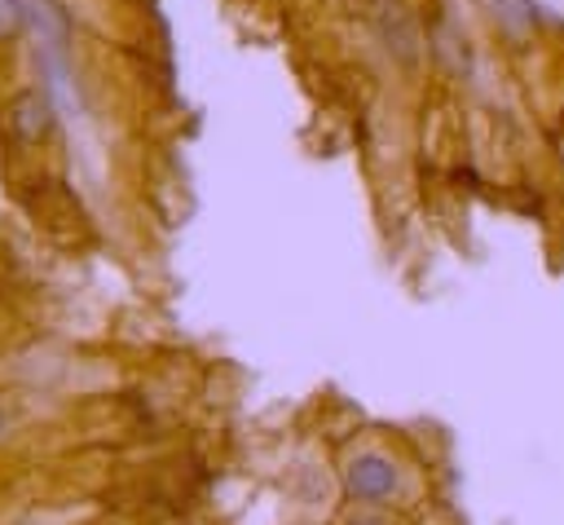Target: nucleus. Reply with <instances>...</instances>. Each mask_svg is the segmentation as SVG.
I'll list each match as a JSON object with an SVG mask.
<instances>
[{
  "label": "nucleus",
  "mask_w": 564,
  "mask_h": 525,
  "mask_svg": "<svg viewBox=\"0 0 564 525\" xmlns=\"http://www.w3.org/2000/svg\"><path fill=\"white\" fill-rule=\"evenodd\" d=\"M4 124L13 132V141L22 146H40L48 132H53V101L44 88H18L9 101H4Z\"/></svg>",
  "instance_id": "1"
},
{
  "label": "nucleus",
  "mask_w": 564,
  "mask_h": 525,
  "mask_svg": "<svg viewBox=\"0 0 564 525\" xmlns=\"http://www.w3.org/2000/svg\"><path fill=\"white\" fill-rule=\"evenodd\" d=\"M344 485H348V494L357 503H383V499L397 494V463L383 459L379 450H361V454L348 459Z\"/></svg>",
  "instance_id": "2"
},
{
  "label": "nucleus",
  "mask_w": 564,
  "mask_h": 525,
  "mask_svg": "<svg viewBox=\"0 0 564 525\" xmlns=\"http://www.w3.org/2000/svg\"><path fill=\"white\" fill-rule=\"evenodd\" d=\"M379 31H383L388 53H392L401 66H414V62H419V26H414V18L405 13V4H388Z\"/></svg>",
  "instance_id": "3"
},
{
  "label": "nucleus",
  "mask_w": 564,
  "mask_h": 525,
  "mask_svg": "<svg viewBox=\"0 0 564 525\" xmlns=\"http://www.w3.org/2000/svg\"><path fill=\"white\" fill-rule=\"evenodd\" d=\"M494 22L511 44H520L538 26V4L533 0H494Z\"/></svg>",
  "instance_id": "4"
},
{
  "label": "nucleus",
  "mask_w": 564,
  "mask_h": 525,
  "mask_svg": "<svg viewBox=\"0 0 564 525\" xmlns=\"http://www.w3.org/2000/svg\"><path fill=\"white\" fill-rule=\"evenodd\" d=\"M26 26V4L22 0H0V44L18 40Z\"/></svg>",
  "instance_id": "5"
},
{
  "label": "nucleus",
  "mask_w": 564,
  "mask_h": 525,
  "mask_svg": "<svg viewBox=\"0 0 564 525\" xmlns=\"http://www.w3.org/2000/svg\"><path fill=\"white\" fill-rule=\"evenodd\" d=\"M4 419H9V415H4V401H0V432H4Z\"/></svg>",
  "instance_id": "6"
}]
</instances>
